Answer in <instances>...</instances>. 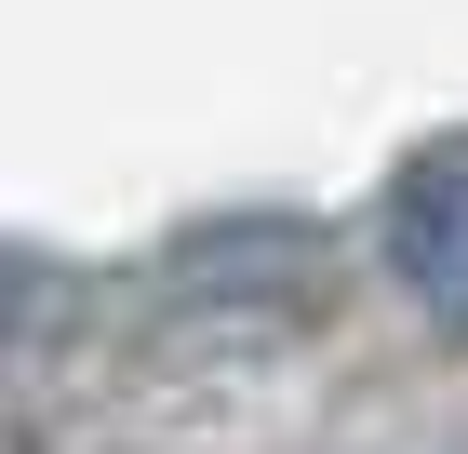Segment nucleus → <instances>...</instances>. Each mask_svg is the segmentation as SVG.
<instances>
[{"label": "nucleus", "mask_w": 468, "mask_h": 454, "mask_svg": "<svg viewBox=\"0 0 468 454\" xmlns=\"http://www.w3.org/2000/svg\"><path fill=\"white\" fill-rule=\"evenodd\" d=\"M388 268H401V294L441 321V334H468V134H429L415 161L388 174Z\"/></svg>", "instance_id": "nucleus-1"}]
</instances>
